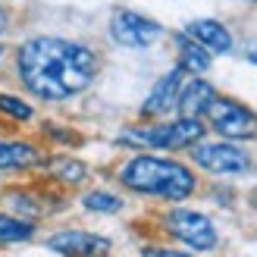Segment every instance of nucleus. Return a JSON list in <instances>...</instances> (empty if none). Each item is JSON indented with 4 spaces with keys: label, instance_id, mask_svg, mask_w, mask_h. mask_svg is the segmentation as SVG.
Returning a JSON list of instances; mask_svg holds the SVG:
<instances>
[{
    "label": "nucleus",
    "instance_id": "1",
    "mask_svg": "<svg viewBox=\"0 0 257 257\" xmlns=\"http://www.w3.org/2000/svg\"><path fill=\"white\" fill-rule=\"evenodd\" d=\"M16 66L32 94L44 100H66L94 82L97 57L85 44L57 35H38L19 47Z\"/></svg>",
    "mask_w": 257,
    "mask_h": 257
},
{
    "label": "nucleus",
    "instance_id": "2",
    "mask_svg": "<svg viewBox=\"0 0 257 257\" xmlns=\"http://www.w3.org/2000/svg\"><path fill=\"white\" fill-rule=\"evenodd\" d=\"M122 185H128L138 195H151V198H166V201H182L195 191V173L188 166L176 163V160H163L154 154H138L122 166Z\"/></svg>",
    "mask_w": 257,
    "mask_h": 257
},
{
    "label": "nucleus",
    "instance_id": "3",
    "mask_svg": "<svg viewBox=\"0 0 257 257\" xmlns=\"http://www.w3.org/2000/svg\"><path fill=\"white\" fill-rule=\"evenodd\" d=\"M204 138V125L201 119H176V122H163L154 128H132V132H122L119 145H138V148H163V151H182L191 148Z\"/></svg>",
    "mask_w": 257,
    "mask_h": 257
},
{
    "label": "nucleus",
    "instance_id": "4",
    "mask_svg": "<svg viewBox=\"0 0 257 257\" xmlns=\"http://www.w3.org/2000/svg\"><path fill=\"white\" fill-rule=\"evenodd\" d=\"M166 229L191 251H213L220 245V235H216V226L210 223V216L198 210H185V207L170 210L166 213Z\"/></svg>",
    "mask_w": 257,
    "mask_h": 257
},
{
    "label": "nucleus",
    "instance_id": "5",
    "mask_svg": "<svg viewBox=\"0 0 257 257\" xmlns=\"http://www.w3.org/2000/svg\"><path fill=\"white\" fill-rule=\"evenodd\" d=\"M207 116H210V125L216 128V132L226 135V138H232V141L257 138V116L248 107L235 104V100L216 97L210 104V110H207Z\"/></svg>",
    "mask_w": 257,
    "mask_h": 257
},
{
    "label": "nucleus",
    "instance_id": "6",
    "mask_svg": "<svg viewBox=\"0 0 257 257\" xmlns=\"http://www.w3.org/2000/svg\"><path fill=\"white\" fill-rule=\"evenodd\" d=\"M110 35H113V41L122 44V47H148L163 35V29L154 19L141 16V13L116 10L113 19H110Z\"/></svg>",
    "mask_w": 257,
    "mask_h": 257
},
{
    "label": "nucleus",
    "instance_id": "7",
    "mask_svg": "<svg viewBox=\"0 0 257 257\" xmlns=\"http://www.w3.org/2000/svg\"><path fill=\"white\" fill-rule=\"evenodd\" d=\"M195 160H198L201 170L216 173V176H235V173H248V170H251L248 151L229 145V141H216V145H198V148H195Z\"/></svg>",
    "mask_w": 257,
    "mask_h": 257
},
{
    "label": "nucleus",
    "instance_id": "8",
    "mask_svg": "<svg viewBox=\"0 0 257 257\" xmlns=\"http://www.w3.org/2000/svg\"><path fill=\"white\" fill-rule=\"evenodd\" d=\"M47 248L63 257H104L110 251V238L82 232V229H66V232H54L47 238Z\"/></svg>",
    "mask_w": 257,
    "mask_h": 257
},
{
    "label": "nucleus",
    "instance_id": "9",
    "mask_svg": "<svg viewBox=\"0 0 257 257\" xmlns=\"http://www.w3.org/2000/svg\"><path fill=\"white\" fill-rule=\"evenodd\" d=\"M185 88V69H173L166 72L163 79L154 85V91L148 94L145 107H141V116H163V113H170L173 107H179V94H182Z\"/></svg>",
    "mask_w": 257,
    "mask_h": 257
},
{
    "label": "nucleus",
    "instance_id": "10",
    "mask_svg": "<svg viewBox=\"0 0 257 257\" xmlns=\"http://www.w3.org/2000/svg\"><path fill=\"white\" fill-rule=\"evenodd\" d=\"M185 35L191 41H198L207 54H226V50L232 47V35H229V29L223 22H216V19H195L185 29Z\"/></svg>",
    "mask_w": 257,
    "mask_h": 257
},
{
    "label": "nucleus",
    "instance_id": "11",
    "mask_svg": "<svg viewBox=\"0 0 257 257\" xmlns=\"http://www.w3.org/2000/svg\"><path fill=\"white\" fill-rule=\"evenodd\" d=\"M213 100H216L213 85L201 82V79H191V82H185L182 94H179V110H182V116L198 119L201 113H207V110H210Z\"/></svg>",
    "mask_w": 257,
    "mask_h": 257
},
{
    "label": "nucleus",
    "instance_id": "12",
    "mask_svg": "<svg viewBox=\"0 0 257 257\" xmlns=\"http://www.w3.org/2000/svg\"><path fill=\"white\" fill-rule=\"evenodd\" d=\"M38 160H41V154L25 141H0V173L25 170V166H35Z\"/></svg>",
    "mask_w": 257,
    "mask_h": 257
},
{
    "label": "nucleus",
    "instance_id": "13",
    "mask_svg": "<svg viewBox=\"0 0 257 257\" xmlns=\"http://www.w3.org/2000/svg\"><path fill=\"white\" fill-rule=\"evenodd\" d=\"M176 47H179V69H185V72H207L210 69V54L198 41H191L185 32L176 35Z\"/></svg>",
    "mask_w": 257,
    "mask_h": 257
},
{
    "label": "nucleus",
    "instance_id": "14",
    "mask_svg": "<svg viewBox=\"0 0 257 257\" xmlns=\"http://www.w3.org/2000/svg\"><path fill=\"white\" fill-rule=\"evenodd\" d=\"M35 235L32 220H19L13 213H0V245H22Z\"/></svg>",
    "mask_w": 257,
    "mask_h": 257
},
{
    "label": "nucleus",
    "instance_id": "15",
    "mask_svg": "<svg viewBox=\"0 0 257 257\" xmlns=\"http://www.w3.org/2000/svg\"><path fill=\"white\" fill-rule=\"evenodd\" d=\"M47 170L54 179H60L63 185H79L82 179L88 176V166L82 160H72V157H54L47 163Z\"/></svg>",
    "mask_w": 257,
    "mask_h": 257
},
{
    "label": "nucleus",
    "instance_id": "16",
    "mask_svg": "<svg viewBox=\"0 0 257 257\" xmlns=\"http://www.w3.org/2000/svg\"><path fill=\"white\" fill-rule=\"evenodd\" d=\"M82 207L91 210V213H119L122 210V201L110 191H88L82 198Z\"/></svg>",
    "mask_w": 257,
    "mask_h": 257
},
{
    "label": "nucleus",
    "instance_id": "17",
    "mask_svg": "<svg viewBox=\"0 0 257 257\" xmlns=\"http://www.w3.org/2000/svg\"><path fill=\"white\" fill-rule=\"evenodd\" d=\"M0 113H4V116H10V119H22V122L35 116V110L25 104V100L13 97V94H0Z\"/></svg>",
    "mask_w": 257,
    "mask_h": 257
},
{
    "label": "nucleus",
    "instance_id": "18",
    "mask_svg": "<svg viewBox=\"0 0 257 257\" xmlns=\"http://www.w3.org/2000/svg\"><path fill=\"white\" fill-rule=\"evenodd\" d=\"M141 257H191L188 251H176V248H160V245H145Z\"/></svg>",
    "mask_w": 257,
    "mask_h": 257
},
{
    "label": "nucleus",
    "instance_id": "19",
    "mask_svg": "<svg viewBox=\"0 0 257 257\" xmlns=\"http://www.w3.org/2000/svg\"><path fill=\"white\" fill-rule=\"evenodd\" d=\"M7 25H10V19H7V13H4V10H0V35H4V32H7Z\"/></svg>",
    "mask_w": 257,
    "mask_h": 257
},
{
    "label": "nucleus",
    "instance_id": "20",
    "mask_svg": "<svg viewBox=\"0 0 257 257\" xmlns=\"http://www.w3.org/2000/svg\"><path fill=\"white\" fill-rule=\"evenodd\" d=\"M0 54H4V50H0Z\"/></svg>",
    "mask_w": 257,
    "mask_h": 257
},
{
    "label": "nucleus",
    "instance_id": "21",
    "mask_svg": "<svg viewBox=\"0 0 257 257\" xmlns=\"http://www.w3.org/2000/svg\"><path fill=\"white\" fill-rule=\"evenodd\" d=\"M254 4H257V0H254Z\"/></svg>",
    "mask_w": 257,
    "mask_h": 257
}]
</instances>
